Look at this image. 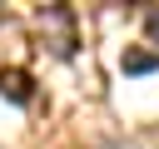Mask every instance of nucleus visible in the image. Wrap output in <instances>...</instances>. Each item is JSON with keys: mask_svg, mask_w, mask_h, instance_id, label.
<instances>
[{"mask_svg": "<svg viewBox=\"0 0 159 149\" xmlns=\"http://www.w3.org/2000/svg\"><path fill=\"white\" fill-rule=\"evenodd\" d=\"M40 35H45L50 55H60V60L75 55V15H70L65 5H45V10H40Z\"/></svg>", "mask_w": 159, "mask_h": 149, "instance_id": "obj_1", "label": "nucleus"}, {"mask_svg": "<svg viewBox=\"0 0 159 149\" xmlns=\"http://www.w3.org/2000/svg\"><path fill=\"white\" fill-rule=\"evenodd\" d=\"M30 94H35L30 70H20V65H0V99H10V104H30Z\"/></svg>", "mask_w": 159, "mask_h": 149, "instance_id": "obj_2", "label": "nucleus"}, {"mask_svg": "<svg viewBox=\"0 0 159 149\" xmlns=\"http://www.w3.org/2000/svg\"><path fill=\"white\" fill-rule=\"evenodd\" d=\"M159 70V50H124V74H149Z\"/></svg>", "mask_w": 159, "mask_h": 149, "instance_id": "obj_3", "label": "nucleus"}, {"mask_svg": "<svg viewBox=\"0 0 159 149\" xmlns=\"http://www.w3.org/2000/svg\"><path fill=\"white\" fill-rule=\"evenodd\" d=\"M144 30H149V40L159 45V10H149V15H144Z\"/></svg>", "mask_w": 159, "mask_h": 149, "instance_id": "obj_4", "label": "nucleus"}]
</instances>
